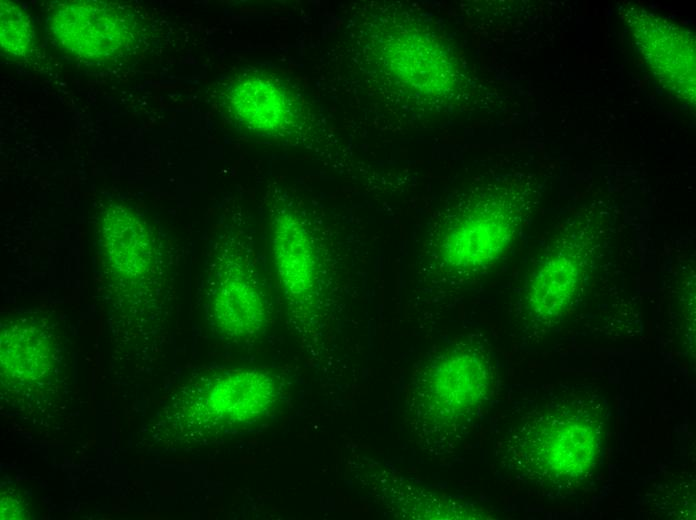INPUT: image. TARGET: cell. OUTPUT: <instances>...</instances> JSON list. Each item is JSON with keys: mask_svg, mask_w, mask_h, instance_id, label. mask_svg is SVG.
Here are the masks:
<instances>
[{"mask_svg": "<svg viewBox=\"0 0 696 520\" xmlns=\"http://www.w3.org/2000/svg\"><path fill=\"white\" fill-rule=\"evenodd\" d=\"M523 220V202L506 189L480 196L445 228L438 243L443 265L471 275L493 265L515 240Z\"/></svg>", "mask_w": 696, "mask_h": 520, "instance_id": "cell-6", "label": "cell"}, {"mask_svg": "<svg viewBox=\"0 0 696 520\" xmlns=\"http://www.w3.org/2000/svg\"><path fill=\"white\" fill-rule=\"evenodd\" d=\"M620 14L634 43L659 82L679 100L695 103V40L693 35L645 8L630 3Z\"/></svg>", "mask_w": 696, "mask_h": 520, "instance_id": "cell-8", "label": "cell"}, {"mask_svg": "<svg viewBox=\"0 0 696 520\" xmlns=\"http://www.w3.org/2000/svg\"><path fill=\"white\" fill-rule=\"evenodd\" d=\"M586 221L576 219L554 235L526 278L520 297L522 318L541 337L570 332L577 319L583 326L586 309L593 319L596 293H602L605 274L614 266L611 237Z\"/></svg>", "mask_w": 696, "mask_h": 520, "instance_id": "cell-2", "label": "cell"}, {"mask_svg": "<svg viewBox=\"0 0 696 520\" xmlns=\"http://www.w3.org/2000/svg\"><path fill=\"white\" fill-rule=\"evenodd\" d=\"M609 417L608 402L597 390L553 388L506 432L499 460L517 480L549 498L573 496L601 470Z\"/></svg>", "mask_w": 696, "mask_h": 520, "instance_id": "cell-1", "label": "cell"}, {"mask_svg": "<svg viewBox=\"0 0 696 520\" xmlns=\"http://www.w3.org/2000/svg\"><path fill=\"white\" fill-rule=\"evenodd\" d=\"M33 29L25 10L15 2L0 5L1 50L11 58H22L33 44Z\"/></svg>", "mask_w": 696, "mask_h": 520, "instance_id": "cell-13", "label": "cell"}, {"mask_svg": "<svg viewBox=\"0 0 696 520\" xmlns=\"http://www.w3.org/2000/svg\"><path fill=\"white\" fill-rule=\"evenodd\" d=\"M57 347L49 332L33 318L11 320L1 329V382L3 389L20 390L28 404H47L54 396L60 372Z\"/></svg>", "mask_w": 696, "mask_h": 520, "instance_id": "cell-9", "label": "cell"}, {"mask_svg": "<svg viewBox=\"0 0 696 520\" xmlns=\"http://www.w3.org/2000/svg\"><path fill=\"white\" fill-rule=\"evenodd\" d=\"M489 351L459 341L432 355L414 373L407 393L412 430L426 449L449 450L478 419L495 388Z\"/></svg>", "mask_w": 696, "mask_h": 520, "instance_id": "cell-3", "label": "cell"}, {"mask_svg": "<svg viewBox=\"0 0 696 520\" xmlns=\"http://www.w3.org/2000/svg\"><path fill=\"white\" fill-rule=\"evenodd\" d=\"M100 225L104 254L114 272L130 283L148 276L154 266V249L141 218L116 205L103 213Z\"/></svg>", "mask_w": 696, "mask_h": 520, "instance_id": "cell-11", "label": "cell"}, {"mask_svg": "<svg viewBox=\"0 0 696 520\" xmlns=\"http://www.w3.org/2000/svg\"><path fill=\"white\" fill-rule=\"evenodd\" d=\"M205 292L209 324L222 338L253 340L270 318V299L246 244H225L217 255Z\"/></svg>", "mask_w": 696, "mask_h": 520, "instance_id": "cell-5", "label": "cell"}, {"mask_svg": "<svg viewBox=\"0 0 696 520\" xmlns=\"http://www.w3.org/2000/svg\"><path fill=\"white\" fill-rule=\"evenodd\" d=\"M47 30L55 44L82 61L113 60L138 43L140 22L125 5L107 1H61L47 15Z\"/></svg>", "mask_w": 696, "mask_h": 520, "instance_id": "cell-7", "label": "cell"}, {"mask_svg": "<svg viewBox=\"0 0 696 520\" xmlns=\"http://www.w3.org/2000/svg\"><path fill=\"white\" fill-rule=\"evenodd\" d=\"M225 101L231 116L259 133L282 132L293 118L285 91L266 79L248 78L232 84Z\"/></svg>", "mask_w": 696, "mask_h": 520, "instance_id": "cell-12", "label": "cell"}, {"mask_svg": "<svg viewBox=\"0 0 696 520\" xmlns=\"http://www.w3.org/2000/svg\"><path fill=\"white\" fill-rule=\"evenodd\" d=\"M270 371H216L181 387L159 419L161 436L176 446L197 445L251 428L267 419L281 397Z\"/></svg>", "mask_w": 696, "mask_h": 520, "instance_id": "cell-4", "label": "cell"}, {"mask_svg": "<svg viewBox=\"0 0 696 520\" xmlns=\"http://www.w3.org/2000/svg\"><path fill=\"white\" fill-rule=\"evenodd\" d=\"M270 250L275 275L293 309H309L319 287V259L312 235L294 212H278L272 220Z\"/></svg>", "mask_w": 696, "mask_h": 520, "instance_id": "cell-10", "label": "cell"}]
</instances>
